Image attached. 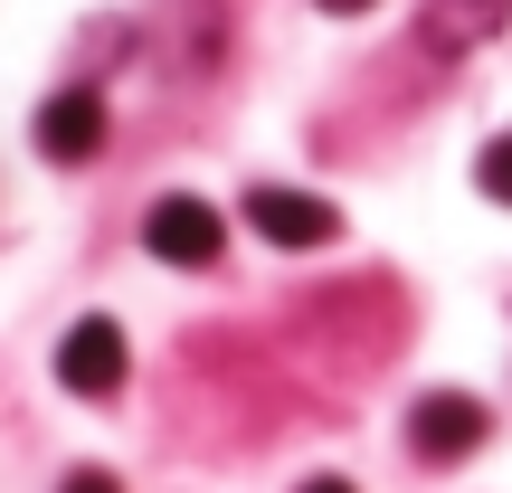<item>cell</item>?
Returning <instances> with one entry per match:
<instances>
[{
    "mask_svg": "<svg viewBox=\"0 0 512 493\" xmlns=\"http://www.w3.org/2000/svg\"><path fill=\"white\" fill-rule=\"evenodd\" d=\"M484 437H494V408H484V399H465V389H427V399L408 408V446H418L427 465L475 456Z\"/></svg>",
    "mask_w": 512,
    "mask_h": 493,
    "instance_id": "obj_1",
    "label": "cell"
},
{
    "mask_svg": "<svg viewBox=\"0 0 512 493\" xmlns=\"http://www.w3.org/2000/svg\"><path fill=\"white\" fill-rule=\"evenodd\" d=\"M143 247L162 256V266H219V247H228V219L209 200H190V190H171V200H152V219H143Z\"/></svg>",
    "mask_w": 512,
    "mask_h": 493,
    "instance_id": "obj_2",
    "label": "cell"
},
{
    "mask_svg": "<svg viewBox=\"0 0 512 493\" xmlns=\"http://www.w3.org/2000/svg\"><path fill=\"white\" fill-rule=\"evenodd\" d=\"M57 380H67L76 399H114V389H124V332H114L105 313H86V323L57 342Z\"/></svg>",
    "mask_w": 512,
    "mask_h": 493,
    "instance_id": "obj_4",
    "label": "cell"
},
{
    "mask_svg": "<svg viewBox=\"0 0 512 493\" xmlns=\"http://www.w3.org/2000/svg\"><path fill=\"white\" fill-rule=\"evenodd\" d=\"M38 152H48V162H95V152H105V95L95 86L48 95V105H38Z\"/></svg>",
    "mask_w": 512,
    "mask_h": 493,
    "instance_id": "obj_5",
    "label": "cell"
},
{
    "mask_svg": "<svg viewBox=\"0 0 512 493\" xmlns=\"http://www.w3.org/2000/svg\"><path fill=\"white\" fill-rule=\"evenodd\" d=\"M323 10H332V19H351V10H370V0H323Z\"/></svg>",
    "mask_w": 512,
    "mask_h": 493,
    "instance_id": "obj_10",
    "label": "cell"
},
{
    "mask_svg": "<svg viewBox=\"0 0 512 493\" xmlns=\"http://www.w3.org/2000/svg\"><path fill=\"white\" fill-rule=\"evenodd\" d=\"M304 493H351V484H342V475H313V484H304Z\"/></svg>",
    "mask_w": 512,
    "mask_h": 493,
    "instance_id": "obj_9",
    "label": "cell"
},
{
    "mask_svg": "<svg viewBox=\"0 0 512 493\" xmlns=\"http://www.w3.org/2000/svg\"><path fill=\"white\" fill-rule=\"evenodd\" d=\"M475 190L512 209V133H494V143H484V162H475Z\"/></svg>",
    "mask_w": 512,
    "mask_h": 493,
    "instance_id": "obj_7",
    "label": "cell"
},
{
    "mask_svg": "<svg viewBox=\"0 0 512 493\" xmlns=\"http://www.w3.org/2000/svg\"><path fill=\"white\" fill-rule=\"evenodd\" d=\"M247 219H256V238L266 247H332L342 238V209L332 200H313V190H247Z\"/></svg>",
    "mask_w": 512,
    "mask_h": 493,
    "instance_id": "obj_3",
    "label": "cell"
},
{
    "mask_svg": "<svg viewBox=\"0 0 512 493\" xmlns=\"http://www.w3.org/2000/svg\"><path fill=\"white\" fill-rule=\"evenodd\" d=\"M57 493H124V484H114V475H105V465H76V475H67V484H57Z\"/></svg>",
    "mask_w": 512,
    "mask_h": 493,
    "instance_id": "obj_8",
    "label": "cell"
},
{
    "mask_svg": "<svg viewBox=\"0 0 512 493\" xmlns=\"http://www.w3.org/2000/svg\"><path fill=\"white\" fill-rule=\"evenodd\" d=\"M503 10H512V0H427L418 38H427L437 57H465V48H484V38L503 29Z\"/></svg>",
    "mask_w": 512,
    "mask_h": 493,
    "instance_id": "obj_6",
    "label": "cell"
}]
</instances>
